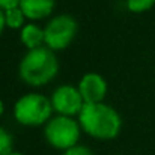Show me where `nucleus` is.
Here are the masks:
<instances>
[{
    "label": "nucleus",
    "instance_id": "1",
    "mask_svg": "<svg viewBox=\"0 0 155 155\" xmlns=\"http://www.w3.org/2000/svg\"><path fill=\"white\" fill-rule=\"evenodd\" d=\"M78 120L89 136L101 140L114 139L122 127L117 111L104 103L84 104L78 114Z\"/></svg>",
    "mask_w": 155,
    "mask_h": 155
},
{
    "label": "nucleus",
    "instance_id": "11",
    "mask_svg": "<svg viewBox=\"0 0 155 155\" xmlns=\"http://www.w3.org/2000/svg\"><path fill=\"white\" fill-rule=\"evenodd\" d=\"M12 146H14V139L12 136L0 127V155L12 154Z\"/></svg>",
    "mask_w": 155,
    "mask_h": 155
},
{
    "label": "nucleus",
    "instance_id": "2",
    "mask_svg": "<svg viewBox=\"0 0 155 155\" xmlns=\"http://www.w3.org/2000/svg\"><path fill=\"white\" fill-rule=\"evenodd\" d=\"M57 71V57L48 47L29 50L20 63V77L30 86L47 84L56 77Z\"/></svg>",
    "mask_w": 155,
    "mask_h": 155
},
{
    "label": "nucleus",
    "instance_id": "10",
    "mask_svg": "<svg viewBox=\"0 0 155 155\" xmlns=\"http://www.w3.org/2000/svg\"><path fill=\"white\" fill-rule=\"evenodd\" d=\"M24 18L26 15L23 14V11L18 8H14V9H8L5 11V23L8 27L11 29H18V27H24Z\"/></svg>",
    "mask_w": 155,
    "mask_h": 155
},
{
    "label": "nucleus",
    "instance_id": "16",
    "mask_svg": "<svg viewBox=\"0 0 155 155\" xmlns=\"http://www.w3.org/2000/svg\"><path fill=\"white\" fill-rule=\"evenodd\" d=\"M3 108H5V107H3V103H2V101H0V114H2V113H3Z\"/></svg>",
    "mask_w": 155,
    "mask_h": 155
},
{
    "label": "nucleus",
    "instance_id": "17",
    "mask_svg": "<svg viewBox=\"0 0 155 155\" xmlns=\"http://www.w3.org/2000/svg\"><path fill=\"white\" fill-rule=\"evenodd\" d=\"M9 155H23V154H18V152H12V154H9Z\"/></svg>",
    "mask_w": 155,
    "mask_h": 155
},
{
    "label": "nucleus",
    "instance_id": "4",
    "mask_svg": "<svg viewBox=\"0 0 155 155\" xmlns=\"http://www.w3.org/2000/svg\"><path fill=\"white\" fill-rule=\"evenodd\" d=\"M44 134L53 148L68 151L77 146L80 137V127L74 119L68 116H57L47 122Z\"/></svg>",
    "mask_w": 155,
    "mask_h": 155
},
{
    "label": "nucleus",
    "instance_id": "3",
    "mask_svg": "<svg viewBox=\"0 0 155 155\" xmlns=\"http://www.w3.org/2000/svg\"><path fill=\"white\" fill-rule=\"evenodd\" d=\"M51 101L41 94H27L21 97L14 107V116L21 125L38 127L51 117Z\"/></svg>",
    "mask_w": 155,
    "mask_h": 155
},
{
    "label": "nucleus",
    "instance_id": "14",
    "mask_svg": "<svg viewBox=\"0 0 155 155\" xmlns=\"http://www.w3.org/2000/svg\"><path fill=\"white\" fill-rule=\"evenodd\" d=\"M21 0H0V11H8V9H14L20 6Z\"/></svg>",
    "mask_w": 155,
    "mask_h": 155
},
{
    "label": "nucleus",
    "instance_id": "7",
    "mask_svg": "<svg viewBox=\"0 0 155 155\" xmlns=\"http://www.w3.org/2000/svg\"><path fill=\"white\" fill-rule=\"evenodd\" d=\"M78 91L84 104H100L103 103L107 94V83L97 72H87L78 83Z\"/></svg>",
    "mask_w": 155,
    "mask_h": 155
},
{
    "label": "nucleus",
    "instance_id": "13",
    "mask_svg": "<svg viewBox=\"0 0 155 155\" xmlns=\"http://www.w3.org/2000/svg\"><path fill=\"white\" fill-rule=\"evenodd\" d=\"M63 155H94L86 146H74L68 151H65Z\"/></svg>",
    "mask_w": 155,
    "mask_h": 155
},
{
    "label": "nucleus",
    "instance_id": "6",
    "mask_svg": "<svg viewBox=\"0 0 155 155\" xmlns=\"http://www.w3.org/2000/svg\"><path fill=\"white\" fill-rule=\"evenodd\" d=\"M51 105L53 110L57 111L60 116H74L80 114L84 101L81 98V94L78 89H75L71 84H65L57 87L51 95Z\"/></svg>",
    "mask_w": 155,
    "mask_h": 155
},
{
    "label": "nucleus",
    "instance_id": "5",
    "mask_svg": "<svg viewBox=\"0 0 155 155\" xmlns=\"http://www.w3.org/2000/svg\"><path fill=\"white\" fill-rule=\"evenodd\" d=\"M77 33V21L71 15H57L44 29L45 44L50 50L66 48Z\"/></svg>",
    "mask_w": 155,
    "mask_h": 155
},
{
    "label": "nucleus",
    "instance_id": "8",
    "mask_svg": "<svg viewBox=\"0 0 155 155\" xmlns=\"http://www.w3.org/2000/svg\"><path fill=\"white\" fill-rule=\"evenodd\" d=\"M20 9L30 20H41L51 14L54 0H21Z\"/></svg>",
    "mask_w": 155,
    "mask_h": 155
},
{
    "label": "nucleus",
    "instance_id": "15",
    "mask_svg": "<svg viewBox=\"0 0 155 155\" xmlns=\"http://www.w3.org/2000/svg\"><path fill=\"white\" fill-rule=\"evenodd\" d=\"M5 26H6V23H5V12H3V11H0V33L3 32Z\"/></svg>",
    "mask_w": 155,
    "mask_h": 155
},
{
    "label": "nucleus",
    "instance_id": "9",
    "mask_svg": "<svg viewBox=\"0 0 155 155\" xmlns=\"http://www.w3.org/2000/svg\"><path fill=\"white\" fill-rule=\"evenodd\" d=\"M21 42L29 48V50H35L39 48L42 42H45V36H44V30H41L38 26L35 24H27L21 29Z\"/></svg>",
    "mask_w": 155,
    "mask_h": 155
},
{
    "label": "nucleus",
    "instance_id": "12",
    "mask_svg": "<svg viewBox=\"0 0 155 155\" xmlns=\"http://www.w3.org/2000/svg\"><path fill=\"white\" fill-rule=\"evenodd\" d=\"M155 5V0H127V6L131 12H145Z\"/></svg>",
    "mask_w": 155,
    "mask_h": 155
}]
</instances>
